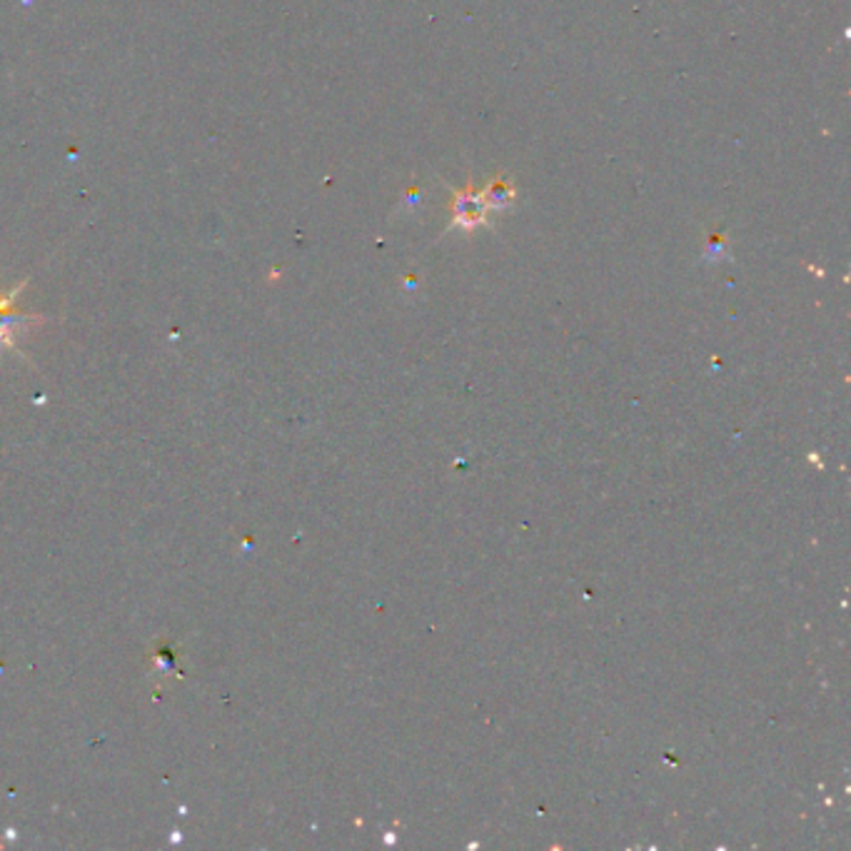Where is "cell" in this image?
<instances>
[{
  "instance_id": "cell-1",
  "label": "cell",
  "mask_w": 851,
  "mask_h": 851,
  "mask_svg": "<svg viewBox=\"0 0 851 851\" xmlns=\"http://www.w3.org/2000/svg\"><path fill=\"white\" fill-rule=\"evenodd\" d=\"M484 218V200L478 198V195H459V198L455 200V220L457 225H478L480 220Z\"/></svg>"
},
{
  "instance_id": "cell-2",
  "label": "cell",
  "mask_w": 851,
  "mask_h": 851,
  "mask_svg": "<svg viewBox=\"0 0 851 851\" xmlns=\"http://www.w3.org/2000/svg\"><path fill=\"white\" fill-rule=\"evenodd\" d=\"M513 198H515L513 185L505 183V181H495V183H492V185L488 187V190H484V195H482L484 206H490V208H495V210L507 208L509 202H513Z\"/></svg>"
}]
</instances>
